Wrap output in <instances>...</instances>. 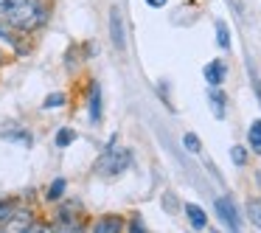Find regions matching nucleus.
<instances>
[{"label":"nucleus","instance_id":"f257e3e1","mask_svg":"<svg viewBox=\"0 0 261 233\" xmlns=\"http://www.w3.org/2000/svg\"><path fill=\"white\" fill-rule=\"evenodd\" d=\"M0 17L9 20L14 29H37L45 20V9L37 0H0Z\"/></svg>","mask_w":261,"mask_h":233},{"label":"nucleus","instance_id":"f03ea898","mask_svg":"<svg viewBox=\"0 0 261 233\" xmlns=\"http://www.w3.org/2000/svg\"><path fill=\"white\" fill-rule=\"evenodd\" d=\"M129 163H132V152H129V149L107 146V149H104V154L98 158V163H96V171L101 177H115V174H121L124 169H129Z\"/></svg>","mask_w":261,"mask_h":233},{"label":"nucleus","instance_id":"7ed1b4c3","mask_svg":"<svg viewBox=\"0 0 261 233\" xmlns=\"http://www.w3.org/2000/svg\"><path fill=\"white\" fill-rule=\"evenodd\" d=\"M110 37H113V45L118 51L126 48V34H124V23H121V9L113 6L110 9Z\"/></svg>","mask_w":261,"mask_h":233},{"label":"nucleus","instance_id":"20e7f679","mask_svg":"<svg viewBox=\"0 0 261 233\" xmlns=\"http://www.w3.org/2000/svg\"><path fill=\"white\" fill-rule=\"evenodd\" d=\"M216 211H219V219L225 222L230 230H239V227H242V222H239V214H236V205H233L227 197H219V199H216Z\"/></svg>","mask_w":261,"mask_h":233},{"label":"nucleus","instance_id":"39448f33","mask_svg":"<svg viewBox=\"0 0 261 233\" xmlns=\"http://www.w3.org/2000/svg\"><path fill=\"white\" fill-rule=\"evenodd\" d=\"M225 76H227V65L222 62V59H214V62L205 65V82H208V85L219 87L222 82H225Z\"/></svg>","mask_w":261,"mask_h":233},{"label":"nucleus","instance_id":"423d86ee","mask_svg":"<svg viewBox=\"0 0 261 233\" xmlns=\"http://www.w3.org/2000/svg\"><path fill=\"white\" fill-rule=\"evenodd\" d=\"M87 107H90V124H101V85L98 82H93V87H90Z\"/></svg>","mask_w":261,"mask_h":233},{"label":"nucleus","instance_id":"0eeeda50","mask_svg":"<svg viewBox=\"0 0 261 233\" xmlns=\"http://www.w3.org/2000/svg\"><path fill=\"white\" fill-rule=\"evenodd\" d=\"M186 214H188V222H191L194 227H205V225H208V219H205V211L199 208V205L188 202V205H186Z\"/></svg>","mask_w":261,"mask_h":233},{"label":"nucleus","instance_id":"6e6552de","mask_svg":"<svg viewBox=\"0 0 261 233\" xmlns=\"http://www.w3.org/2000/svg\"><path fill=\"white\" fill-rule=\"evenodd\" d=\"M96 233H107V230H124V222L118 219V216H104L101 222H96V227H93Z\"/></svg>","mask_w":261,"mask_h":233},{"label":"nucleus","instance_id":"1a4fd4ad","mask_svg":"<svg viewBox=\"0 0 261 233\" xmlns=\"http://www.w3.org/2000/svg\"><path fill=\"white\" fill-rule=\"evenodd\" d=\"M247 143L255 154H261V121H253L247 130Z\"/></svg>","mask_w":261,"mask_h":233},{"label":"nucleus","instance_id":"9d476101","mask_svg":"<svg viewBox=\"0 0 261 233\" xmlns=\"http://www.w3.org/2000/svg\"><path fill=\"white\" fill-rule=\"evenodd\" d=\"M0 40L9 42L12 48H20L17 45V37H14V25L9 23V20H3V17H0Z\"/></svg>","mask_w":261,"mask_h":233},{"label":"nucleus","instance_id":"9b49d317","mask_svg":"<svg viewBox=\"0 0 261 233\" xmlns=\"http://www.w3.org/2000/svg\"><path fill=\"white\" fill-rule=\"evenodd\" d=\"M225 93H219V90H211V110H214V115L216 118H225Z\"/></svg>","mask_w":261,"mask_h":233},{"label":"nucleus","instance_id":"f8f14e48","mask_svg":"<svg viewBox=\"0 0 261 233\" xmlns=\"http://www.w3.org/2000/svg\"><path fill=\"white\" fill-rule=\"evenodd\" d=\"M65 188H68V180H65V177H57V180L51 183V188H48V199H59L65 194Z\"/></svg>","mask_w":261,"mask_h":233},{"label":"nucleus","instance_id":"ddd939ff","mask_svg":"<svg viewBox=\"0 0 261 233\" xmlns=\"http://www.w3.org/2000/svg\"><path fill=\"white\" fill-rule=\"evenodd\" d=\"M3 138H6V141H14V143H23V146H31V135L25 130H20V132H3Z\"/></svg>","mask_w":261,"mask_h":233},{"label":"nucleus","instance_id":"4468645a","mask_svg":"<svg viewBox=\"0 0 261 233\" xmlns=\"http://www.w3.org/2000/svg\"><path fill=\"white\" fill-rule=\"evenodd\" d=\"M14 216H17V208H14V202H0V225L12 222Z\"/></svg>","mask_w":261,"mask_h":233},{"label":"nucleus","instance_id":"2eb2a0df","mask_svg":"<svg viewBox=\"0 0 261 233\" xmlns=\"http://www.w3.org/2000/svg\"><path fill=\"white\" fill-rule=\"evenodd\" d=\"M73 141H76V132L73 130H59L57 132V141H54V143H57L59 149H65V146H70Z\"/></svg>","mask_w":261,"mask_h":233},{"label":"nucleus","instance_id":"dca6fc26","mask_svg":"<svg viewBox=\"0 0 261 233\" xmlns=\"http://www.w3.org/2000/svg\"><path fill=\"white\" fill-rule=\"evenodd\" d=\"M247 214H250V219L261 227V197H255V199H250V202H247Z\"/></svg>","mask_w":261,"mask_h":233},{"label":"nucleus","instance_id":"f3484780","mask_svg":"<svg viewBox=\"0 0 261 233\" xmlns=\"http://www.w3.org/2000/svg\"><path fill=\"white\" fill-rule=\"evenodd\" d=\"M216 42H219V48H230V37H227V25L222 23H216Z\"/></svg>","mask_w":261,"mask_h":233},{"label":"nucleus","instance_id":"a211bd4d","mask_svg":"<svg viewBox=\"0 0 261 233\" xmlns=\"http://www.w3.org/2000/svg\"><path fill=\"white\" fill-rule=\"evenodd\" d=\"M182 146H186V149H188V152H191V154H197L199 149H202V143H199V138L194 135V132H188V135L182 138Z\"/></svg>","mask_w":261,"mask_h":233},{"label":"nucleus","instance_id":"6ab92c4d","mask_svg":"<svg viewBox=\"0 0 261 233\" xmlns=\"http://www.w3.org/2000/svg\"><path fill=\"white\" fill-rule=\"evenodd\" d=\"M65 104V93H51V96L42 101V107L45 110H57V107H62Z\"/></svg>","mask_w":261,"mask_h":233},{"label":"nucleus","instance_id":"aec40b11","mask_svg":"<svg viewBox=\"0 0 261 233\" xmlns=\"http://www.w3.org/2000/svg\"><path fill=\"white\" fill-rule=\"evenodd\" d=\"M230 160L236 166H244L247 163V152H244V146H230Z\"/></svg>","mask_w":261,"mask_h":233},{"label":"nucleus","instance_id":"412c9836","mask_svg":"<svg viewBox=\"0 0 261 233\" xmlns=\"http://www.w3.org/2000/svg\"><path fill=\"white\" fill-rule=\"evenodd\" d=\"M149 6H154V9H160V6H166V0H146Z\"/></svg>","mask_w":261,"mask_h":233},{"label":"nucleus","instance_id":"4be33fe9","mask_svg":"<svg viewBox=\"0 0 261 233\" xmlns=\"http://www.w3.org/2000/svg\"><path fill=\"white\" fill-rule=\"evenodd\" d=\"M0 59H3V54H0Z\"/></svg>","mask_w":261,"mask_h":233}]
</instances>
